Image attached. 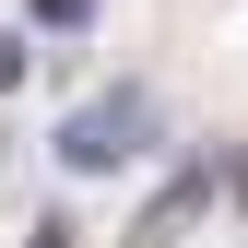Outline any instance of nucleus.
<instances>
[{
  "mask_svg": "<svg viewBox=\"0 0 248 248\" xmlns=\"http://www.w3.org/2000/svg\"><path fill=\"white\" fill-rule=\"evenodd\" d=\"M118 154H142V95H130V83H118V95H95L83 118H59V166L95 177V166H118Z\"/></svg>",
  "mask_w": 248,
  "mask_h": 248,
  "instance_id": "obj_1",
  "label": "nucleus"
},
{
  "mask_svg": "<svg viewBox=\"0 0 248 248\" xmlns=\"http://www.w3.org/2000/svg\"><path fill=\"white\" fill-rule=\"evenodd\" d=\"M201 201H213V177L189 166V177H177V189H154V213H142V236L166 248V236H177V225H189V213H201Z\"/></svg>",
  "mask_w": 248,
  "mask_h": 248,
  "instance_id": "obj_2",
  "label": "nucleus"
},
{
  "mask_svg": "<svg viewBox=\"0 0 248 248\" xmlns=\"http://www.w3.org/2000/svg\"><path fill=\"white\" fill-rule=\"evenodd\" d=\"M36 24H71V36H83V24H95V0H36Z\"/></svg>",
  "mask_w": 248,
  "mask_h": 248,
  "instance_id": "obj_3",
  "label": "nucleus"
}]
</instances>
